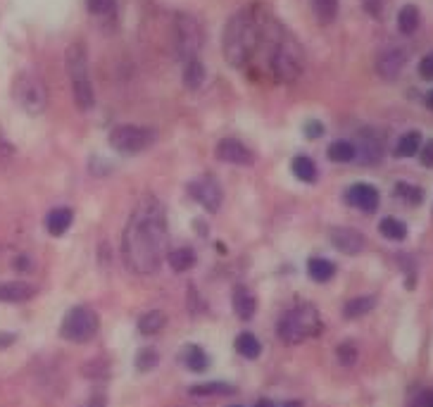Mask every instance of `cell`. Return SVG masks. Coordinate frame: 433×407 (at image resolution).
Wrapping results in <instances>:
<instances>
[{"instance_id":"ab89813d","label":"cell","mask_w":433,"mask_h":407,"mask_svg":"<svg viewBox=\"0 0 433 407\" xmlns=\"http://www.w3.org/2000/svg\"><path fill=\"white\" fill-rule=\"evenodd\" d=\"M419 76H421V79H426V81H433V53H429V55H424V58H421V63H419Z\"/></svg>"},{"instance_id":"30bf717a","label":"cell","mask_w":433,"mask_h":407,"mask_svg":"<svg viewBox=\"0 0 433 407\" xmlns=\"http://www.w3.org/2000/svg\"><path fill=\"white\" fill-rule=\"evenodd\" d=\"M188 195L198 205H203L208 212H216L224 203V188L212 174H203V177L193 179L188 184Z\"/></svg>"},{"instance_id":"9a60e30c","label":"cell","mask_w":433,"mask_h":407,"mask_svg":"<svg viewBox=\"0 0 433 407\" xmlns=\"http://www.w3.org/2000/svg\"><path fill=\"white\" fill-rule=\"evenodd\" d=\"M357 157L362 164H379L384 160V143L374 129H362L357 141Z\"/></svg>"},{"instance_id":"44dd1931","label":"cell","mask_w":433,"mask_h":407,"mask_svg":"<svg viewBox=\"0 0 433 407\" xmlns=\"http://www.w3.org/2000/svg\"><path fill=\"white\" fill-rule=\"evenodd\" d=\"M307 274L312 281L317 283H326L336 276V265L326 257H309L307 262Z\"/></svg>"},{"instance_id":"ba28073f","label":"cell","mask_w":433,"mask_h":407,"mask_svg":"<svg viewBox=\"0 0 433 407\" xmlns=\"http://www.w3.org/2000/svg\"><path fill=\"white\" fill-rule=\"evenodd\" d=\"M205 32L203 24L193 17V14H179L177 24H174V43H177V55L184 60L198 58L200 48H203Z\"/></svg>"},{"instance_id":"f1b7e54d","label":"cell","mask_w":433,"mask_h":407,"mask_svg":"<svg viewBox=\"0 0 433 407\" xmlns=\"http://www.w3.org/2000/svg\"><path fill=\"white\" fill-rule=\"evenodd\" d=\"M234 345H236V353L243 355L245 360H255V358H260V353H262L260 338H257L255 333H250V331L238 333V336H236V343Z\"/></svg>"},{"instance_id":"7c38bea8","label":"cell","mask_w":433,"mask_h":407,"mask_svg":"<svg viewBox=\"0 0 433 407\" xmlns=\"http://www.w3.org/2000/svg\"><path fill=\"white\" fill-rule=\"evenodd\" d=\"M329 241L343 255H359L364 250V245H367L362 231L353 229V226H331L329 229Z\"/></svg>"},{"instance_id":"484cf974","label":"cell","mask_w":433,"mask_h":407,"mask_svg":"<svg viewBox=\"0 0 433 407\" xmlns=\"http://www.w3.org/2000/svg\"><path fill=\"white\" fill-rule=\"evenodd\" d=\"M184 84L190 91H198L205 84V65L200 63V58H190L184 63Z\"/></svg>"},{"instance_id":"f35d334b","label":"cell","mask_w":433,"mask_h":407,"mask_svg":"<svg viewBox=\"0 0 433 407\" xmlns=\"http://www.w3.org/2000/svg\"><path fill=\"white\" fill-rule=\"evenodd\" d=\"M302 131H305V136L309 138V141H317V138L324 136V124L319 120H309V122H305Z\"/></svg>"},{"instance_id":"6da1fadb","label":"cell","mask_w":433,"mask_h":407,"mask_svg":"<svg viewBox=\"0 0 433 407\" xmlns=\"http://www.w3.org/2000/svg\"><path fill=\"white\" fill-rule=\"evenodd\" d=\"M169 252V221L164 203L155 195H143L133 205L122 234V255L133 274L151 276Z\"/></svg>"},{"instance_id":"836d02e7","label":"cell","mask_w":433,"mask_h":407,"mask_svg":"<svg viewBox=\"0 0 433 407\" xmlns=\"http://www.w3.org/2000/svg\"><path fill=\"white\" fill-rule=\"evenodd\" d=\"M159 355L155 348H143L141 353L136 355V369L138 372H151V369L157 367Z\"/></svg>"},{"instance_id":"cb8c5ba5","label":"cell","mask_w":433,"mask_h":407,"mask_svg":"<svg viewBox=\"0 0 433 407\" xmlns=\"http://www.w3.org/2000/svg\"><path fill=\"white\" fill-rule=\"evenodd\" d=\"M181 362L188 372H205L210 367V358L200 345H186L181 353Z\"/></svg>"},{"instance_id":"1f68e13d","label":"cell","mask_w":433,"mask_h":407,"mask_svg":"<svg viewBox=\"0 0 433 407\" xmlns=\"http://www.w3.org/2000/svg\"><path fill=\"white\" fill-rule=\"evenodd\" d=\"M379 234L388 241H405L407 239V224L395 217H384L379 221Z\"/></svg>"},{"instance_id":"603a6c76","label":"cell","mask_w":433,"mask_h":407,"mask_svg":"<svg viewBox=\"0 0 433 407\" xmlns=\"http://www.w3.org/2000/svg\"><path fill=\"white\" fill-rule=\"evenodd\" d=\"M421 131H417V129H412V131H405L402 136L398 138V143H395V151L393 155L398 160H405V157H412L419 153L421 148Z\"/></svg>"},{"instance_id":"4fadbf2b","label":"cell","mask_w":433,"mask_h":407,"mask_svg":"<svg viewBox=\"0 0 433 407\" xmlns=\"http://www.w3.org/2000/svg\"><path fill=\"white\" fill-rule=\"evenodd\" d=\"M379 203H381V193L379 188L371 186V184H353V186L345 190V205L362 210V212L367 214L376 212Z\"/></svg>"},{"instance_id":"7402d4cb","label":"cell","mask_w":433,"mask_h":407,"mask_svg":"<svg viewBox=\"0 0 433 407\" xmlns=\"http://www.w3.org/2000/svg\"><path fill=\"white\" fill-rule=\"evenodd\" d=\"M326 157L336 164L355 162V160H357V146L350 143V141H345V138H338V141H333L331 146L326 148Z\"/></svg>"},{"instance_id":"52a82bcc","label":"cell","mask_w":433,"mask_h":407,"mask_svg":"<svg viewBox=\"0 0 433 407\" xmlns=\"http://www.w3.org/2000/svg\"><path fill=\"white\" fill-rule=\"evenodd\" d=\"M157 133L151 126H138V124H120L110 131V146L115 153L122 155H136L143 153L155 143Z\"/></svg>"},{"instance_id":"5bb4252c","label":"cell","mask_w":433,"mask_h":407,"mask_svg":"<svg viewBox=\"0 0 433 407\" xmlns=\"http://www.w3.org/2000/svg\"><path fill=\"white\" fill-rule=\"evenodd\" d=\"M407 63V53L398 45H390V48H384L376 58V72H379L381 79L386 81H395L402 74Z\"/></svg>"},{"instance_id":"9c48e42d","label":"cell","mask_w":433,"mask_h":407,"mask_svg":"<svg viewBox=\"0 0 433 407\" xmlns=\"http://www.w3.org/2000/svg\"><path fill=\"white\" fill-rule=\"evenodd\" d=\"M12 96L17 100V105L22 110H27L29 115H41L45 110V105H48V94H45L43 84L34 74H27V72L14 79Z\"/></svg>"},{"instance_id":"74e56055","label":"cell","mask_w":433,"mask_h":407,"mask_svg":"<svg viewBox=\"0 0 433 407\" xmlns=\"http://www.w3.org/2000/svg\"><path fill=\"white\" fill-rule=\"evenodd\" d=\"M419 162H421V167L433 169V138H429L426 143H421V148H419Z\"/></svg>"},{"instance_id":"d4e9b609","label":"cell","mask_w":433,"mask_h":407,"mask_svg":"<svg viewBox=\"0 0 433 407\" xmlns=\"http://www.w3.org/2000/svg\"><path fill=\"white\" fill-rule=\"evenodd\" d=\"M309 8H312L317 22L324 24V27H329V24L336 22L340 3H338V0H309Z\"/></svg>"},{"instance_id":"d6986e66","label":"cell","mask_w":433,"mask_h":407,"mask_svg":"<svg viewBox=\"0 0 433 407\" xmlns=\"http://www.w3.org/2000/svg\"><path fill=\"white\" fill-rule=\"evenodd\" d=\"M291 169H293V174H296L298 182L317 184L319 167H317V162H314L309 155H296V157H293V162H291Z\"/></svg>"},{"instance_id":"e575fe53","label":"cell","mask_w":433,"mask_h":407,"mask_svg":"<svg viewBox=\"0 0 433 407\" xmlns=\"http://www.w3.org/2000/svg\"><path fill=\"white\" fill-rule=\"evenodd\" d=\"M89 5V12L96 14V17H105V14H112L117 8V0H86Z\"/></svg>"},{"instance_id":"ac0fdd59","label":"cell","mask_w":433,"mask_h":407,"mask_svg":"<svg viewBox=\"0 0 433 407\" xmlns=\"http://www.w3.org/2000/svg\"><path fill=\"white\" fill-rule=\"evenodd\" d=\"M71 221H74V210L69 208H55L48 212V217H45V229H48L50 236H62L67 229L71 226Z\"/></svg>"},{"instance_id":"4dcf8cb0","label":"cell","mask_w":433,"mask_h":407,"mask_svg":"<svg viewBox=\"0 0 433 407\" xmlns=\"http://www.w3.org/2000/svg\"><path fill=\"white\" fill-rule=\"evenodd\" d=\"M193 398H205V395H234L236 388L224 381H210V384H198L188 390Z\"/></svg>"},{"instance_id":"2e32d148","label":"cell","mask_w":433,"mask_h":407,"mask_svg":"<svg viewBox=\"0 0 433 407\" xmlns=\"http://www.w3.org/2000/svg\"><path fill=\"white\" fill-rule=\"evenodd\" d=\"M36 296V286L27 281H0V302H24Z\"/></svg>"},{"instance_id":"4316f807","label":"cell","mask_w":433,"mask_h":407,"mask_svg":"<svg viewBox=\"0 0 433 407\" xmlns=\"http://www.w3.org/2000/svg\"><path fill=\"white\" fill-rule=\"evenodd\" d=\"M164 327H167V314L162 310H151L138 319V331H141L143 336H155V333H159Z\"/></svg>"},{"instance_id":"5b68a950","label":"cell","mask_w":433,"mask_h":407,"mask_svg":"<svg viewBox=\"0 0 433 407\" xmlns=\"http://www.w3.org/2000/svg\"><path fill=\"white\" fill-rule=\"evenodd\" d=\"M322 322H319V312L312 305H296L291 307L278 322V336L283 343H302L305 338L319 333Z\"/></svg>"},{"instance_id":"7bdbcfd3","label":"cell","mask_w":433,"mask_h":407,"mask_svg":"<svg viewBox=\"0 0 433 407\" xmlns=\"http://www.w3.org/2000/svg\"><path fill=\"white\" fill-rule=\"evenodd\" d=\"M424 102H426V107H429V110L433 112V91H429V94H426Z\"/></svg>"},{"instance_id":"8992f818","label":"cell","mask_w":433,"mask_h":407,"mask_svg":"<svg viewBox=\"0 0 433 407\" xmlns=\"http://www.w3.org/2000/svg\"><path fill=\"white\" fill-rule=\"evenodd\" d=\"M100 319L98 314L86 305H76L65 314L60 324V336L71 343H89L96 338Z\"/></svg>"},{"instance_id":"d590c367","label":"cell","mask_w":433,"mask_h":407,"mask_svg":"<svg viewBox=\"0 0 433 407\" xmlns=\"http://www.w3.org/2000/svg\"><path fill=\"white\" fill-rule=\"evenodd\" d=\"M362 8L364 12L369 14V17L374 19H381L386 12V8H388V0H362Z\"/></svg>"},{"instance_id":"b9f144b4","label":"cell","mask_w":433,"mask_h":407,"mask_svg":"<svg viewBox=\"0 0 433 407\" xmlns=\"http://www.w3.org/2000/svg\"><path fill=\"white\" fill-rule=\"evenodd\" d=\"M81 407H105V398H100V395H96V398H91V400H86Z\"/></svg>"},{"instance_id":"e0dca14e","label":"cell","mask_w":433,"mask_h":407,"mask_svg":"<svg viewBox=\"0 0 433 407\" xmlns=\"http://www.w3.org/2000/svg\"><path fill=\"white\" fill-rule=\"evenodd\" d=\"M231 305H234L236 317H241L243 322H247V319H252L257 312V298L252 296L245 286H236L234 296H231Z\"/></svg>"},{"instance_id":"7dc6e473","label":"cell","mask_w":433,"mask_h":407,"mask_svg":"<svg viewBox=\"0 0 433 407\" xmlns=\"http://www.w3.org/2000/svg\"><path fill=\"white\" fill-rule=\"evenodd\" d=\"M231 407H241V405H231Z\"/></svg>"},{"instance_id":"8fae6325","label":"cell","mask_w":433,"mask_h":407,"mask_svg":"<svg viewBox=\"0 0 433 407\" xmlns=\"http://www.w3.org/2000/svg\"><path fill=\"white\" fill-rule=\"evenodd\" d=\"M214 155H216V160H221V162L238 164V167H250V164H255V160H257L255 153H252L250 148H247L245 143L236 136L221 138L214 148Z\"/></svg>"},{"instance_id":"d6a6232c","label":"cell","mask_w":433,"mask_h":407,"mask_svg":"<svg viewBox=\"0 0 433 407\" xmlns=\"http://www.w3.org/2000/svg\"><path fill=\"white\" fill-rule=\"evenodd\" d=\"M395 195H398V200H402L405 205H419L421 200H424V188L414 186V184L400 182L395 184Z\"/></svg>"},{"instance_id":"3957f363","label":"cell","mask_w":433,"mask_h":407,"mask_svg":"<svg viewBox=\"0 0 433 407\" xmlns=\"http://www.w3.org/2000/svg\"><path fill=\"white\" fill-rule=\"evenodd\" d=\"M269 69L278 81H296L305 69V53L296 36L278 32L269 53Z\"/></svg>"},{"instance_id":"7a4b0ae2","label":"cell","mask_w":433,"mask_h":407,"mask_svg":"<svg viewBox=\"0 0 433 407\" xmlns=\"http://www.w3.org/2000/svg\"><path fill=\"white\" fill-rule=\"evenodd\" d=\"M265 36V27L257 8H243L226 22L224 38H221V50H224V60L229 67L238 69L247 60L252 58L257 43Z\"/></svg>"},{"instance_id":"f546056e","label":"cell","mask_w":433,"mask_h":407,"mask_svg":"<svg viewBox=\"0 0 433 407\" xmlns=\"http://www.w3.org/2000/svg\"><path fill=\"white\" fill-rule=\"evenodd\" d=\"M374 305H376V300H374V298H369V296L353 298V300L345 302L343 317L345 319H359V317H364V314H369L371 310H374Z\"/></svg>"},{"instance_id":"f6af8a7d","label":"cell","mask_w":433,"mask_h":407,"mask_svg":"<svg viewBox=\"0 0 433 407\" xmlns=\"http://www.w3.org/2000/svg\"><path fill=\"white\" fill-rule=\"evenodd\" d=\"M283 407H305V405H302L300 400H288V403L283 405Z\"/></svg>"},{"instance_id":"83f0119b","label":"cell","mask_w":433,"mask_h":407,"mask_svg":"<svg viewBox=\"0 0 433 407\" xmlns=\"http://www.w3.org/2000/svg\"><path fill=\"white\" fill-rule=\"evenodd\" d=\"M419 24H421V14H419V8L417 5H405V8L398 12V29H400V34H405V36H412L419 29Z\"/></svg>"},{"instance_id":"60d3db41","label":"cell","mask_w":433,"mask_h":407,"mask_svg":"<svg viewBox=\"0 0 433 407\" xmlns=\"http://www.w3.org/2000/svg\"><path fill=\"white\" fill-rule=\"evenodd\" d=\"M14 341H17V336L14 333H5V331H0V350H5V348H10Z\"/></svg>"},{"instance_id":"8d00e7d4","label":"cell","mask_w":433,"mask_h":407,"mask_svg":"<svg viewBox=\"0 0 433 407\" xmlns=\"http://www.w3.org/2000/svg\"><path fill=\"white\" fill-rule=\"evenodd\" d=\"M338 360H340V364H345V367L355 364V360H357V348H355L353 343H340L338 345Z\"/></svg>"},{"instance_id":"ffe728a7","label":"cell","mask_w":433,"mask_h":407,"mask_svg":"<svg viewBox=\"0 0 433 407\" xmlns=\"http://www.w3.org/2000/svg\"><path fill=\"white\" fill-rule=\"evenodd\" d=\"M167 262L169 267H172L174 272H188L195 267V262H198V255H195L193 248H188V245H181V248H174L167 252Z\"/></svg>"},{"instance_id":"bcb514c9","label":"cell","mask_w":433,"mask_h":407,"mask_svg":"<svg viewBox=\"0 0 433 407\" xmlns=\"http://www.w3.org/2000/svg\"><path fill=\"white\" fill-rule=\"evenodd\" d=\"M424 407H433V393H429V395H426V398H424Z\"/></svg>"},{"instance_id":"277c9868","label":"cell","mask_w":433,"mask_h":407,"mask_svg":"<svg viewBox=\"0 0 433 407\" xmlns=\"http://www.w3.org/2000/svg\"><path fill=\"white\" fill-rule=\"evenodd\" d=\"M67 69H69L71 91H74L76 107L89 112L96 105V94H93L91 72H89V58H86V48L81 43H71L67 50Z\"/></svg>"},{"instance_id":"ee69618b","label":"cell","mask_w":433,"mask_h":407,"mask_svg":"<svg viewBox=\"0 0 433 407\" xmlns=\"http://www.w3.org/2000/svg\"><path fill=\"white\" fill-rule=\"evenodd\" d=\"M255 407H274V403H271V400H267V398H262V400H257Z\"/></svg>"}]
</instances>
